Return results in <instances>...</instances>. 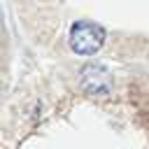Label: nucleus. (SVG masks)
<instances>
[{
	"instance_id": "1",
	"label": "nucleus",
	"mask_w": 149,
	"mask_h": 149,
	"mask_svg": "<svg viewBox=\"0 0 149 149\" xmlns=\"http://www.w3.org/2000/svg\"><path fill=\"white\" fill-rule=\"evenodd\" d=\"M105 42V30L91 21H77L70 28V49L79 56L95 54Z\"/></svg>"
},
{
	"instance_id": "2",
	"label": "nucleus",
	"mask_w": 149,
	"mask_h": 149,
	"mask_svg": "<svg viewBox=\"0 0 149 149\" xmlns=\"http://www.w3.org/2000/svg\"><path fill=\"white\" fill-rule=\"evenodd\" d=\"M81 88L88 95H107L112 91V74L105 65L100 63H91L81 70Z\"/></svg>"
}]
</instances>
